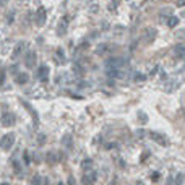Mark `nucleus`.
I'll return each mask as SVG.
<instances>
[{"label":"nucleus","mask_w":185,"mask_h":185,"mask_svg":"<svg viewBox=\"0 0 185 185\" xmlns=\"http://www.w3.org/2000/svg\"><path fill=\"white\" fill-rule=\"evenodd\" d=\"M49 67L47 65H41L37 68V72H36V78L39 80V81H49Z\"/></svg>","instance_id":"1"},{"label":"nucleus","mask_w":185,"mask_h":185,"mask_svg":"<svg viewBox=\"0 0 185 185\" xmlns=\"http://www.w3.org/2000/svg\"><path fill=\"white\" fill-rule=\"evenodd\" d=\"M156 34H158V31H156L154 28H146L144 33H143V42L144 44H151L156 39Z\"/></svg>","instance_id":"2"},{"label":"nucleus","mask_w":185,"mask_h":185,"mask_svg":"<svg viewBox=\"0 0 185 185\" xmlns=\"http://www.w3.org/2000/svg\"><path fill=\"white\" fill-rule=\"evenodd\" d=\"M15 144V135L13 133H7L3 135L2 141H0V146H2L3 149H11V146Z\"/></svg>","instance_id":"3"},{"label":"nucleus","mask_w":185,"mask_h":185,"mask_svg":"<svg viewBox=\"0 0 185 185\" xmlns=\"http://www.w3.org/2000/svg\"><path fill=\"white\" fill-rule=\"evenodd\" d=\"M36 60H37L36 52H34V50L26 52V55H25V65L28 68H34V67H36Z\"/></svg>","instance_id":"4"},{"label":"nucleus","mask_w":185,"mask_h":185,"mask_svg":"<svg viewBox=\"0 0 185 185\" xmlns=\"http://www.w3.org/2000/svg\"><path fill=\"white\" fill-rule=\"evenodd\" d=\"M15 122H16L15 114H11V112H3L2 114V125L3 127H11V125H15Z\"/></svg>","instance_id":"5"},{"label":"nucleus","mask_w":185,"mask_h":185,"mask_svg":"<svg viewBox=\"0 0 185 185\" xmlns=\"http://www.w3.org/2000/svg\"><path fill=\"white\" fill-rule=\"evenodd\" d=\"M21 104H23V106H25V107L28 109V112H30V115L33 117V122H34V125H37V124H39V115H37V112H36V111H34V107H33V106H31V104L28 102V101H21Z\"/></svg>","instance_id":"6"},{"label":"nucleus","mask_w":185,"mask_h":185,"mask_svg":"<svg viewBox=\"0 0 185 185\" xmlns=\"http://www.w3.org/2000/svg\"><path fill=\"white\" fill-rule=\"evenodd\" d=\"M26 49V42H18L15 45V50L11 52V59L13 60H16V59H20L21 57V54H23V50Z\"/></svg>","instance_id":"7"},{"label":"nucleus","mask_w":185,"mask_h":185,"mask_svg":"<svg viewBox=\"0 0 185 185\" xmlns=\"http://www.w3.org/2000/svg\"><path fill=\"white\" fill-rule=\"evenodd\" d=\"M36 25L37 26L45 25V8H42V7H39L36 11Z\"/></svg>","instance_id":"8"},{"label":"nucleus","mask_w":185,"mask_h":185,"mask_svg":"<svg viewBox=\"0 0 185 185\" xmlns=\"http://www.w3.org/2000/svg\"><path fill=\"white\" fill-rule=\"evenodd\" d=\"M149 136H151L154 141H158L159 144H163V146H167V144H169V141H167V138H166L164 135L158 133V132H149Z\"/></svg>","instance_id":"9"},{"label":"nucleus","mask_w":185,"mask_h":185,"mask_svg":"<svg viewBox=\"0 0 185 185\" xmlns=\"http://www.w3.org/2000/svg\"><path fill=\"white\" fill-rule=\"evenodd\" d=\"M96 179H97L96 172H88V174L83 177V185H94Z\"/></svg>","instance_id":"10"},{"label":"nucleus","mask_w":185,"mask_h":185,"mask_svg":"<svg viewBox=\"0 0 185 185\" xmlns=\"http://www.w3.org/2000/svg\"><path fill=\"white\" fill-rule=\"evenodd\" d=\"M125 63L124 59H109L106 62V67H112V68H120Z\"/></svg>","instance_id":"11"},{"label":"nucleus","mask_w":185,"mask_h":185,"mask_svg":"<svg viewBox=\"0 0 185 185\" xmlns=\"http://www.w3.org/2000/svg\"><path fill=\"white\" fill-rule=\"evenodd\" d=\"M45 161H47L49 164L54 166V164L59 163V154H57L55 151H49V153H47V156H45Z\"/></svg>","instance_id":"12"},{"label":"nucleus","mask_w":185,"mask_h":185,"mask_svg":"<svg viewBox=\"0 0 185 185\" xmlns=\"http://www.w3.org/2000/svg\"><path fill=\"white\" fill-rule=\"evenodd\" d=\"M15 81L18 85H26L28 81H30V75H28V73H18V75H16V78H15Z\"/></svg>","instance_id":"13"},{"label":"nucleus","mask_w":185,"mask_h":185,"mask_svg":"<svg viewBox=\"0 0 185 185\" xmlns=\"http://www.w3.org/2000/svg\"><path fill=\"white\" fill-rule=\"evenodd\" d=\"M174 54H175V57H179V59H183V57H185V45L183 44H177L174 47Z\"/></svg>","instance_id":"14"},{"label":"nucleus","mask_w":185,"mask_h":185,"mask_svg":"<svg viewBox=\"0 0 185 185\" xmlns=\"http://www.w3.org/2000/svg\"><path fill=\"white\" fill-rule=\"evenodd\" d=\"M72 144H73L72 135H63V136H62V146H65L67 149H70Z\"/></svg>","instance_id":"15"},{"label":"nucleus","mask_w":185,"mask_h":185,"mask_svg":"<svg viewBox=\"0 0 185 185\" xmlns=\"http://www.w3.org/2000/svg\"><path fill=\"white\" fill-rule=\"evenodd\" d=\"M91 166H92V159H91V158H86V159H83V163H81L83 171H86V169H91Z\"/></svg>","instance_id":"16"},{"label":"nucleus","mask_w":185,"mask_h":185,"mask_svg":"<svg viewBox=\"0 0 185 185\" xmlns=\"http://www.w3.org/2000/svg\"><path fill=\"white\" fill-rule=\"evenodd\" d=\"M177 25H179V18H177V16H171V18L167 20V26H169V28H175Z\"/></svg>","instance_id":"17"},{"label":"nucleus","mask_w":185,"mask_h":185,"mask_svg":"<svg viewBox=\"0 0 185 185\" xmlns=\"http://www.w3.org/2000/svg\"><path fill=\"white\" fill-rule=\"evenodd\" d=\"M42 183V177L41 175H34L33 180H31V185H41Z\"/></svg>","instance_id":"18"},{"label":"nucleus","mask_w":185,"mask_h":185,"mask_svg":"<svg viewBox=\"0 0 185 185\" xmlns=\"http://www.w3.org/2000/svg\"><path fill=\"white\" fill-rule=\"evenodd\" d=\"M73 73H77V75H83V68L80 63H75L73 65Z\"/></svg>","instance_id":"19"},{"label":"nucleus","mask_w":185,"mask_h":185,"mask_svg":"<svg viewBox=\"0 0 185 185\" xmlns=\"http://www.w3.org/2000/svg\"><path fill=\"white\" fill-rule=\"evenodd\" d=\"M138 119H140V120H141L143 124H146V122H148V115L144 114V112H141V111L138 112Z\"/></svg>","instance_id":"20"},{"label":"nucleus","mask_w":185,"mask_h":185,"mask_svg":"<svg viewBox=\"0 0 185 185\" xmlns=\"http://www.w3.org/2000/svg\"><path fill=\"white\" fill-rule=\"evenodd\" d=\"M5 78H7V72H5V70H0V86L5 83Z\"/></svg>","instance_id":"21"},{"label":"nucleus","mask_w":185,"mask_h":185,"mask_svg":"<svg viewBox=\"0 0 185 185\" xmlns=\"http://www.w3.org/2000/svg\"><path fill=\"white\" fill-rule=\"evenodd\" d=\"M149 177H151L153 182H158L159 177H161V174H159V172H151V175H149Z\"/></svg>","instance_id":"22"},{"label":"nucleus","mask_w":185,"mask_h":185,"mask_svg":"<svg viewBox=\"0 0 185 185\" xmlns=\"http://www.w3.org/2000/svg\"><path fill=\"white\" fill-rule=\"evenodd\" d=\"M13 169H15L16 174H20V172H21V167H20V163H18V161H13Z\"/></svg>","instance_id":"23"},{"label":"nucleus","mask_w":185,"mask_h":185,"mask_svg":"<svg viewBox=\"0 0 185 185\" xmlns=\"http://www.w3.org/2000/svg\"><path fill=\"white\" fill-rule=\"evenodd\" d=\"M183 183V175L182 174H177V177H175V185H182Z\"/></svg>","instance_id":"24"},{"label":"nucleus","mask_w":185,"mask_h":185,"mask_svg":"<svg viewBox=\"0 0 185 185\" xmlns=\"http://www.w3.org/2000/svg\"><path fill=\"white\" fill-rule=\"evenodd\" d=\"M37 141H39V144H44L45 143V135L41 133V135H39V138H37Z\"/></svg>","instance_id":"25"},{"label":"nucleus","mask_w":185,"mask_h":185,"mask_svg":"<svg viewBox=\"0 0 185 185\" xmlns=\"http://www.w3.org/2000/svg\"><path fill=\"white\" fill-rule=\"evenodd\" d=\"M67 185H77V182H75V177H73V175H70V177H68Z\"/></svg>","instance_id":"26"},{"label":"nucleus","mask_w":185,"mask_h":185,"mask_svg":"<svg viewBox=\"0 0 185 185\" xmlns=\"http://www.w3.org/2000/svg\"><path fill=\"white\" fill-rule=\"evenodd\" d=\"M25 164H31V159H30V154H28V151H25Z\"/></svg>","instance_id":"27"},{"label":"nucleus","mask_w":185,"mask_h":185,"mask_svg":"<svg viewBox=\"0 0 185 185\" xmlns=\"http://www.w3.org/2000/svg\"><path fill=\"white\" fill-rule=\"evenodd\" d=\"M177 7H185V0H177Z\"/></svg>","instance_id":"28"},{"label":"nucleus","mask_w":185,"mask_h":185,"mask_svg":"<svg viewBox=\"0 0 185 185\" xmlns=\"http://www.w3.org/2000/svg\"><path fill=\"white\" fill-rule=\"evenodd\" d=\"M135 80H136V81H143V80H144V75H136Z\"/></svg>","instance_id":"29"},{"label":"nucleus","mask_w":185,"mask_h":185,"mask_svg":"<svg viewBox=\"0 0 185 185\" xmlns=\"http://www.w3.org/2000/svg\"><path fill=\"white\" fill-rule=\"evenodd\" d=\"M172 182H174V179L169 177V179H167V183H166V185H172Z\"/></svg>","instance_id":"30"},{"label":"nucleus","mask_w":185,"mask_h":185,"mask_svg":"<svg viewBox=\"0 0 185 185\" xmlns=\"http://www.w3.org/2000/svg\"><path fill=\"white\" fill-rule=\"evenodd\" d=\"M8 23H13V13H11V15H8V20H7Z\"/></svg>","instance_id":"31"},{"label":"nucleus","mask_w":185,"mask_h":185,"mask_svg":"<svg viewBox=\"0 0 185 185\" xmlns=\"http://www.w3.org/2000/svg\"><path fill=\"white\" fill-rule=\"evenodd\" d=\"M158 70H159V67H154L153 72H151V75H156V73H158Z\"/></svg>","instance_id":"32"},{"label":"nucleus","mask_w":185,"mask_h":185,"mask_svg":"<svg viewBox=\"0 0 185 185\" xmlns=\"http://www.w3.org/2000/svg\"><path fill=\"white\" fill-rule=\"evenodd\" d=\"M16 70H18V68H16V67H11V73H13V75H16V73H18Z\"/></svg>","instance_id":"33"},{"label":"nucleus","mask_w":185,"mask_h":185,"mask_svg":"<svg viewBox=\"0 0 185 185\" xmlns=\"http://www.w3.org/2000/svg\"><path fill=\"white\" fill-rule=\"evenodd\" d=\"M148 156H149L148 153H146V154H143V156H141V163H143V161H144V159H146V158H148Z\"/></svg>","instance_id":"34"},{"label":"nucleus","mask_w":185,"mask_h":185,"mask_svg":"<svg viewBox=\"0 0 185 185\" xmlns=\"http://www.w3.org/2000/svg\"><path fill=\"white\" fill-rule=\"evenodd\" d=\"M136 185H144V183H143L141 180H138V182H136Z\"/></svg>","instance_id":"35"},{"label":"nucleus","mask_w":185,"mask_h":185,"mask_svg":"<svg viewBox=\"0 0 185 185\" xmlns=\"http://www.w3.org/2000/svg\"><path fill=\"white\" fill-rule=\"evenodd\" d=\"M0 185H10V183H7V182H3V183H0Z\"/></svg>","instance_id":"36"},{"label":"nucleus","mask_w":185,"mask_h":185,"mask_svg":"<svg viewBox=\"0 0 185 185\" xmlns=\"http://www.w3.org/2000/svg\"><path fill=\"white\" fill-rule=\"evenodd\" d=\"M59 185H65V183H63V182H59Z\"/></svg>","instance_id":"37"}]
</instances>
